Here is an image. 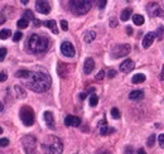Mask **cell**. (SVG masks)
<instances>
[{
	"mask_svg": "<svg viewBox=\"0 0 164 154\" xmlns=\"http://www.w3.org/2000/svg\"><path fill=\"white\" fill-rule=\"evenodd\" d=\"M51 76L44 71H31L27 79V86L34 92H46L51 87Z\"/></svg>",
	"mask_w": 164,
	"mask_h": 154,
	"instance_id": "6da1fadb",
	"label": "cell"
},
{
	"mask_svg": "<svg viewBox=\"0 0 164 154\" xmlns=\"http://www.w3.org/2000/svg\"><path fill=\"white\" fill-rule=\"evenodd\" d=\"M49 40L47 37L40 36V34H32L29 40H28V48L33 53H43L48 50Z\"/></svg>",
	"mask_w": 164,
	"mask_h": 154,
	"instance_id": "7a4b0ae2",
	"label": "cell"
},
{
	"mask_svg": "<svg viewBox=\"0 0 164 154\" xmlns=\"http://www.w3.org/2000/svg\"><path fill=\"white\" fill-rule=\"evenodd\" d=\"M42 149L44 150L46 154H62L63 144L59 138L54 135H49L42 143Z\"/></svg>",
	"mask_w": 164,
	"mask_h": 154,
	"instance_id": "3957f363",
	"label": "cell"
},
{
	"mask_svg": "<svg viewBox=\"0 0 164 154\" xmlns=\"http://www.w3.org/2000/svg\"><path fill=\"white\" fill-rule=\"evenodd\" d=\"M94 0H69L68 6L69 10L77 15H83L88 13V10L92 8Z\"/></svg>",
	"mask_w": 164,
	"mask_h": 154,
	"instance_id": "277c9868",
	"label": "cell"
},
{
	"mask_svg": "<svg viewBox=\"0 0 164 154\" xmlns=\"http://www.w3.org/2000/svg\"><path fill=\"white\" fill-rule=\"evenodd\" d=\"M20 119L25 127H32L34 124V111L29 106H23L20 109Z\"/></svg>",
	"mask_w": 164,
	"mask_h": 154,
	"instance_id": "5b68a950",
	"label": "cell"
},
{
	"mask_svg": "<svg viewBox=\"0 0 164 154\" xmlns=\"http://www.w3.org/2000/svg\"><path fill=\"white\" fill-rule=\"evenodd\" d=\"M23 148L25 150L27 154H34L35 153V148H37V139L32 135H27L23 138Z\"/></svg>",
	"mask_w": 164,
	"mask_h": 154,
	"instance_id": "8992f818",
	"label": "cell"
},
{
	"mask_svg": "<svg viewBox=\"0 0 164 154\" xmlns=\"http://www.w3.org/2000/svg\"><path fill=\"white\" fill-rule=\"evenodd\" d=\"M130 53V46L129 44H117L112 48L111 51V56L112 58H121L125 57Z\"/></svg>",
	"mask_w": 164,
	"mask_h": 154,
	"instance_id": "52a82bcc",
	"label": "cell"
},
{
	"mask_svg": "<svg viewBox=\"0 0 164 154\" xmlns=\"http://www.w3.org/2000/svg\"><path fill=\"white\" fill-rule=\"evenodd\" d=\"M148 13L150 17H160L164 18V11L156 3H150L148 5Z\"/></svg>",
	"mask_w": 164,
	"mask_h": 154,
	"instance_id": "ba28073f",
	"label": "cell"
},
{
	"mask_svg": "<svg viewBox=\"0 0 164 154\" xmlns=\"http://www.w3.org/2000/svg\"><path fill=\"white\" fill-rule=\"evenodd\" d=\"M61 52L63 56H66V57H73L76 53L75 47L72 46V43H69V42H63L61 44Z\"/></svg>",
	"mask_w": 164,
	"mask_h": 154,
	"instance_id": "9c48e42d",
	"label": "cell"
},
{
	"mask_svg": "<svg viewBox=\"0 0 164 154\" xmlns=\"http://www.w3.org/2000/svg\"><path fill=\"white\" fill-rule=\"evenodd\" d=\"M35 9L40 14H49L51 13V5L47 2H44V0H38V2L35 3Z\"/></svg>",
	"mask_w": 164,
	"mask_h": 154,
	"instance_id": "30bf717a",
	"label": "cell"
},
{
	"mask_svg": "<svg viewBox=\"0 0 164 154\" xmlns=\"http://www.w3.org/2000/svg\"><path fill=\"white\" fill-rule=\"evenodd\" d=\"M135 68V63H134V61L133 59H125L123 63L120 65V71L121 72H130V71H133V69Z\"/></svg>",
	"mask_w": 164,
	"mask_h": 154,
	"instance_id": "8fae6325",
	"label": "cell"
},
{
	"mask_svg": "<svg viewBox=\"0 0 164 154\" xmlns=\"http://www.w3.org/2000/svg\"><path fill=\"white\" fill-rule=\"evenodd\" d=\"M65 124L67 127H80L81 124V119L78 116H73V115H68L65 117Z\"/></svg>",
	"mask_w": 164,
	"mask_h": 154,
	"instance_id": "7c38bea8",
	"label": "cell"
},
{
	"mask_svg": "<svg viewBox=\"0 0 164 154\" xmlns=\"http://www.w3.org/2000/svg\"><path fill=\"white\" fill-rule=\"evenodd\" d=\"M154 38H155V33L154 32H149L148 34H145V37L143 38V47H144V48H149V47L153 44Z\"/></svg>",
	"mask_w": 164,
	"mask_h": 154,
	"instance_id": "4fadbf2b",
	"label": "cell"
},
{
	"mask_svg": "<svg viewBox=\"0 0 164 154\" xmlns=\"http://www.w3.org/2000/svg\"><path fill=\"white\" fill-rule=\"evenodd\" d=\"M43 117H44V121L47 124V127L49 129H54V116H53V114L51 113V111H46Z\"/></svg>",
	"mask_w": 164,
	"mask_h": 154,
	"instance_id": "5bb4252c",
	"label": "cell"
},
{
	"mask_svg": "<svg viewBox=\"0 0 164 154\" xmlns=\"http://www.w3.org/2000/svg\"><path fill=\"white\" fill-rule=\"evenodd\" d=\"M94 68H95V61L92 58H87L83 63V72L86 75H88L94 71Z\"/></svg>",
	"mask_w": 164,
	"mask_h": 154,
	"instance_id": "9a60e30c",
	"label": "cell"
},
{
	"mask_svg": "<svg viewBox=\"0 0 164 154\" xmlns=\"http://www.w3.org/2000/svg\"><path fill=\"white\" fill-rule=\"evenodd\" d=\"M43 25L49 28L54 34H58V28H57V23L54 20H46V22H43Z\"/></svg>",
	"mask_w": 164,
	"mask_h": 154,
	"instance_id": "2e32d148",
	"label": "cell"
},
{
	"mask_svg": "<svg viewBox=\"0 0 164 154\" xmlns=\"http://www.w3.org/2000/svg\"><path fill=\"white\" fill-rule=\"evenodd\" d=\"M144 97V92L141 90H135V91H131L129 94V99L130 100H140Z\"/></svg>",
	"mask_w": 164,
	"mask_h": 154,
	"instance_id": "e0dca14e",
	"label": "cell"
},
{
	"mask_svg": "<svg viewBox=\"0 0 164 154\" xmlns=\"http://www.w3.org/2000/svg\"><path fill=\"white\" fill-rule=\"evenodd\" d=\"M95 38H96V33L94 30H88L85 33V36H83V40L86 42V43H91Z\"/></svg>",
	"mask_w": 164,
	"mask_h": 154,
	"instance_id": "ac0fdd59",
	"label": "cell"
},
{
	"mask_svg": "<svg viewBox=\"0 0 164 154\" xmlns=\"http://www.w3.org/2000/svg\"><path fill=\"white\" fill-rule=\"evenodd\" d=\"M146 80V77H145V75L144 73H137L135 75L133 79H131V81H133V83H135V85H137V83H141V82H144Z\"/></svg>",
	"mask_w": 164,
	"mask_h": 154,
	"instance_id": "d6986e66",
	"label": "cell"
},
{
	"mask_svg": "<svg viewBox=\"0 0 164 154\" xmlns=\"http://www.w3.org/2000/svg\"><path fill=\"white\" fill-rule=\"evenodd\" d=\"M131 13H133V10L130 8L124 9L123 13H121V15H120V19L123 20V22H126V20H129V18L131 17Z\"/></svg>",
	"mask_w": 164,
	"mask_h": 154,
	"instance_id": "ffe728a7",
	"label": "cell"
},
{
	"mask_svg": "<svg viewBox=\"0 0 164 154\" xmlns=\"http://www.w3.org/2000/svg\"><path fill=\"white\" fill-rule=\"evenodd\" d=\"M133 22L135 25H143L145 22V19L143 15H140V14H135V15H133Z\"/></svg>",
	"mask_w": 164,
	"mask_h": 154,
	"instance_id": "44dd1931",
	"label": "cell"
},
{
	"mask_svg": "<svg viewBox=\"0 0 164 154\" xmlns=\"http://www.w3.org/2000/svg\"><path fill=\"white\" fill-rule=\"evenodd\" d=\"M29 75H31V71H28V69H19L15 73L18 79H24V80H27L28 77H29Z\"/></svg>",
	"mask_w": 164,
	"mask_h": 154,
	"instance_id": "7402d4cb",
	"label": "cell"
},
{
	"mask_svg": "<svg viewBox=\"0 0 164 154\" xmlns=\"http://www.w3.org/2000/svg\"><path fill=\"white\" fill-rule=\"evenodd\" d=\"M111 133H115V129H114V128H109L108 125L101 127V129H100V134H101V135H109V134H111Z\"/></svg>",
	"mask_w": 164,
	"mask_h": 154,
	"instance_id": "603a6c76",
	"label": "cell"
},
{
	"mask_svg": "<svg viewBox=\"0 0 164 154\" xmlns=\"http://www.w3.org/2000/svg\"><path fill=\"white\" fill-rule=\"evenodd\" d=\"M14 91L17 92V97H18V99H24V97H25V91L20 86H15V87H14Z\"/></svg>",
	"mask_w": 164,
	"mask_h": 154,
	"instance_id": "cb8c5ba5",
	"label": "cell"
},
{
	"mask_svg": "<svg viewBox=\"0 0 164 154\" xmlns=\"http://www.w3.org/2000/svg\"><path fill=\"white\" fill-rule=\"evenodd\" d=\"M17 25H18V28L19 29H25V28L29 25V20H27V19H19L18 20V23H17Z\"/></svg>",
	"mask_w": 164,
	"mask_h": 154,
	"instance_id": "d4e9b609",
	"label": "cell"
},
{
	"mask_svg": "<svg viewBox=\"0 0 164 154\" xmlns=\"http://www.w3.org/2000/svg\"><path fill=\"white\" fill-rule=\"evenodd\" d=\"M11 36V32L9 29H2L0 30V39H8Z\"/></svg>",
	"mask_w": 164,
	"mask_h": 154,
	"instance_id": "484cf974",
	"label": "cell"
},
{
	"mask_svg": "<svg viewBox=\"0 0 164 154\" xmlns=\"http://www.w3.org/2000/svg\"><path fill=\"white\" fill-rule=\"evenodd\" d=\"M97 104H98V97H97L95 94H92V95L90 96V105H91L92 107H94V106H96Z\"/></svg>",
	"mask_w": 164,
	"mask_h": 154,
	"instance_id": "4316f807",
	"label": "cell"
},
{
	"mask_svg": "<svg viewBox=\"0 0 164 154\" xmlns=\"http://www.w3.org/2000/svg\"><path fill=\"white\" fill-rule=\"evenodd\" d=\"M24 19H27V20H34L35 18H34V14H33V11L32 10H25L24 11Z\"/></svg>",
	"mask_w": 164,
	"mask_h": 154,
	"instance_id": "83f0119b",
	"label": "cell"
},
{
	"mask_svg": "<svg viewBox=\"0 0 164 154\" xmlns=\"http://www.w3.org/2000/svg\"><path fill=\"white\" fill-rule=\"evenodd\" d=\"M154 33H155V36L158 37L159 39H162V38H163V34H164V27H163V25H159V28H158V29H156Z\"/></svg>",
	"mask_w": 164,
	"mask_h": 154,
	"instance_id": "f1b7e54d",
	"label": "cell"
},
{
	"mask_svg": "<svg viewBox=\"0 0 164 154\" xmlns=\"http://www.w3.org/2000/svg\"><path fill=\"white\" fill-rule=\"evenodd\" d=\"M111 116L114 117V119H120V111H119V109L117 107H112L111 109Z\"/></svg>",
	"mask_w": 164,
	"mask_h": 154,
	"instance_id": "f546056e",
	"label": "cell"
},
{
	"mask_svg": "<svg viewBox=\"0 0 164 154\" xmlns=\"http://www.w3.org/2000/svg\"><path fill=\"white\" fill-rule=\"evenodd\" d=\"M6 53H8V50H6V48H4V47L0 48V62H3L5 59Z\"/></svg>",
	"mask_w": 164,
	"mask_h": 154,
	"instance_id": "4dcf8cb0",
	"label": "cell"
},
{
	"mask_svg": "<svg viewBox=\"0 0 164 154\" xmlns=\"http://www.w3.org/2000/svg\"><path fill=\"white\" fill-rule=\"evenodd\" d=\"M63 68V63H62V62H61V63L58 65V73H59V76H62V77H66L67 75V71H66V69H62Z\"/></svg>",
	"mask_w": 164,
	"mask_h": 154,
	"instance_id": "1f68e13d",
	"label": "cell"
},
{
	"mask_svg": "<svg viewBox=\"0 0 164 154\" xmlns=\"http://www.w3.org/2000/svg\"><path fill=\"white\" fill-rule=\"evenodd\" d=\"M22 37H23V33H20V32H15V33H14L13 40H14V42H18V40L22 39Z\"/></svg>",
	"mask_w": 164,
	"mask_h": 154,
	"instance_id": "d6a6232c",
	"label": "cell"
},
{
	"mask_svg": "<svg viewBox=\"0 0 164 154\" xmlns=\"http://www.w3.org/2000/svg\"><path fill=\"white\" fill-rule=\"evenodd\" d=\"M155 143V134H152L148 139V146H153Z\"/></svg>",
	"mask_w": 164,
	"mask_h": 154,
	"instance_id": "836d02e7",
	"label": "cell"
},
{
	"mask_svg": "<svg viewBox=\"0 0 164 154\" xmlns=\"http://www.w3.org/2000/svg\"><path fill=\"white\" fill-rule=\"evenodd\" d=\"M106 3H108V0H97V6L98 9H104L106 6Z\"/></svg>",
	"mask_w": 164,
	"mask_h": 154,
	"instance_id": "e575fe53",
	"label": "cell"
},
{
	"mask_svg": "<svg viewBox=\"0 0 164 154\" xmlns=\"http://www.w3.org/2000/svg\"><path fill=\"white\" fill-rule=\"evenodd\" d=\"M158 143H159L160 148H164V133H163V134H159V136H158Z\"/></svg>",
	"mask_w": 164,
	"mask_h": 154,
	"instance_id": "d590c367",
	"label": "cell"
},
{
	"mask_svg": "<svg viewBox=\"0 0 164 154\" xmlns=\"http://www.w3.org/2000/svg\"><path fill=\"white\" fill-rule=\"evenodd\" d=\"M9 145V140H8V139H6V138H2V139H0V146H2V148H3V146H8Z\"/></svg>",
	"mask_w": 164,
	"mask_h": 154,
	"instance_id": "8d00e7d4",
	"label": "cell"
},
{
	"mask_svg": "<svg viewBox=\"0 0 164 154\" xmlns=\"http://www.w3.org/2000/svg\"><path fill=\"white\" fill-rule=\"evenodd\" d=\"M6 79H8V75H6L5 71H0V82H4Z\"/></svg>",
	"mask_w": 164,
	"mask_h": 154,
	"instance_id": "74e56055",
	"label": "cell"
},
{
	"mask_svg": "<svg viewBox=\"0 0 164 154\" xmlns=\"http://www.w3.org/2000/svg\"><path fill=\"white\" fill-rule=\"evenodd\" d=\"M61 28H62V30L68 29V23L66 22V20H61Z\"/></svg>",
	"mask_w": 164,
	"mask_h": 154,
	"instance_id": "f35d334b",
	"label": "cell"
},
{
	"mask_svg": "<svg viewBox=\"0 0 164 154\" xmlns=\"http://www.w3.org/2000/svg\"><path fill=\"white\" fill-rule=\"evenodd\" d=\"M104 76H105V71H102V69H101V71H100V72L96 75V77H95V79L100 81V80H102V79H104Z\"/></svg>",
	"mask_w": 164,
	"mask_h": 154,
	"instance_id": "ab89813d",
	"label": "cell"
},
{
	"mask_svg": "<svg viewBox=\"0 0 164 154\" xmlns=\"http://www.w3.org/2000/svg\"><path fill=\"white\" fill-rule=\"evenodd\" d=\"M117 25V20H116V18H111L110 19V27H116Z\"/></svg>",
	"mask_w": 164,
	"mask_h": 154,
	"instance_id": "60d3db41",
	"label": "cell"
},
{
	"mask_svg": "<svg viewBox=\"0 0 164 154\" xmlns=\"http://www.w3.org/2000/svg\"><path fill=\"white\" fill-rule=\"evenodd\" d=\"M115 76H116V71H115V69H110L109 73H108L109 79H112V77H115Z\"/></svg>",
	"mask_w": 164,
	"mask_h": 154,
	"instance_id": "b9f144b4",
	"label": "cell"
},
{
	"mask_svg": "<svg viewBox=\"0 0 164 154\" xmlns=\"http://www.w3.org/2000/svg\"><path fill=\"white\" fill-rule=\"evenodd\" d=\"M125 154H134V150L131 146H126L125 148Z\"/></svg>",
	"mask_w": 164,
	"mask_h": 154,
	"instance_id": "7bdbcfd3",
	"label": "cell"
},
{
	"mask_svg": "<svg viewBox=\"0 0 164 154\" xmlns=\"http://www.w3.org/2000/svg\"><path fill=\"white\" fill-rule=\"evenodd\" d=\"M5 20H6V17L4 15V13H2V14H0V24H3Z\"/></svg>",
	"mask_w": 164,
	"mask_h": 154,
	"instance_id": "ee69618b",
	"label": "cell"
},
{
	"mask_svg": "<svg viewBox=\"0 0 164 154\" xmlns=\"http://www.w3.org/2000/svg\"><path fill=\"white\" fill-rule=\"evenodd\" d=\"M126 33H127V36H131V34H133V28L131 27H126Z\"/></svg>",
	"mask_w": 164,
	"mask_h": 154,
	"instance_id": "f6af8a7d",
	"label": "cell"
},
{
	"mask_svg": "<svg viewBox=\"0 0 164 154\" xmlns=\"http://www.w3.org/2000/svg\"><path fill=\"white\" fill-rule=\"evenodd\" d=\"M33 22H34V25H35V27H40V25H42V22H40V20H38V19H34Z\"/></svg>",
	"mask_w": 164,
	"mask_h": 154,
	"instance_id": "bcb514c9",
	"label": "cell"
},
{
	"mask_svg": "<svg viewBox=\"0 0 164 154\" xmlns=\"http://www.w3.org/2000/svg\"><path fill=\"white\" fill-rule=\"evenodd\" d=\"M159 80H164V66H163V68H162V72H160V75H159Z\"/></svg>",
	"mask_w": 164,
	"mask_h": 154,
	"instance_id": "7dc6e473",
	"label": "cell"
},
{
	"mask_svg": "<svg viewBox=\"0 0 164 154\" xmlns=\"http://www.w3.org/2000/svg\"><path fill=\"white\" fill-rule=\"evenodd\" d=\"M86 97H87V94H86V92H82V94L80 95V99H81V100H85Z\"/></svg>",
	"mask_w": 164,
	"mask_h": 154,
	"instance_id": "c3c4849f",
	"label": "cell"
},
{
	"mask_svg": "<svg viewBox=\"0 0 164 154\" xmlns=\"http://www.w3.org/2000/svg\"><path fill=\"white\" fill-rule=\"evenodd\" d=\"M138 154H146V153H145V150L143 149V148H140V149L138 150Z\"/></svg>",
	"mask_w": 164,
	"mask_h": 154,
	"instance_id": "681fc988",
	"label": "cell"
},
{
	"mask_svg": "<svg viewBox=\"0 0 164 154\" xmlns=\"http://www.w3.org/2000/svg\"><path fill=\"white\" fill-rule=\"evenodd\" d=\"M20 3H22L23 5H27L28 3H29V0H20Z\"/></svg>",
	"mask_w": 164,
	"mask_h": 154,
	"instance_id": "f907efd6",
	"label": "cell"
},
{
	"mask_svg": "<svg viewBox=\"0 0 164 154\" xmlns=\"http://www.w3.org/2000/svg\"><path fill=\"white\" fill-rule=\"evenodd\" d=\"M4 110V105L2 104V102H0V111H3Z\"/></svg>",
	"mask_w": 164,
	"mask_h": 154,
	"instance_id": "816d5d0a",
	"label": "cell"
},
{
	"mask_svg": "<svg viewBox=\"0 0 164 154\" xmlns=\"http://www.w3.org/2000/svg\"><path fill=\"white\" fill-rule=\"evenodd\" d=\"M0 134H3V128L0 127Z\"/></svg>",
	"mask_w": 164,
	"mask_h": 154,
	"instance_id": "f5cc1de1",
	"label": "cell"
},
{
	"mask_svg": "<svg viewBox=\"0 0 164 154\" xmlns=\"http://www.w3.org/2000/svg\"><path fill=\"white\" fill-rule=\"evenodd\" d=\"M100 154H109L108 152H104V153H100Z\"/></svg>",
	"mask_w": 164,
	"mask_h": 154,
	"instance_id": "db71d44e",
	"label": "cell"
}]
</instances>
